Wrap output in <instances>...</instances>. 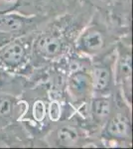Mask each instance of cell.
<instances>
[{"mask_svg": "<svg viewBox=\"0 0 133 149\" xmlns=\"http://www.w3.org/2000/svg\"><path fill=\"white\" fill-rule=\"evenodd\" d=\"M26 55L25 48L20 43H11L6 45L0 51V60L8 66H18L24 60Z\"/></svg>", "mask_w": 133, "mask_h": 149, "instance_id": "cell-1", "label": "cell"}, {"mask_svg": "<svg viewBox=\"0 0 133 149\" xmlns=\"http://www.w3.org/2000/svg\"><path fill=\"white\" fill-rule=\"evenodd\" d=\"M37 49L44 56L53 57L61 52L62 42L55 36H43L38 40Z\"/></svg>", "mask_w": 133, "mask_h": 149, "instance_id": "cell-2", "label": "cell"}, {"mask_svg": "<svg viewBox=\"0 0 133 149\" xmlns=\"http://www.w3.org/2000/svg\"><path fill=\"white\" fill-rule=\"evenodd\" d=\"M24 21L19 16L14 14H4L0 15V33L9 34L16 32L23 28Z\"/></svg>", "mask_w": 133, "mask_h": 149, "instance_id": "cell-3", "label": "cell"}, {"mask_svg": "<svg viewBox=\"0 0 133 149\" xmlns=\"http://www.w3.org/2000/svg\"><path fill=\"white\" fill-rule=\"evenodd\" d=\"M81 45L88 51H97L103 45L102 35L98 31H91L83 37Z\"/></svg>", "mask_w": 133, "mask_h": 149, "instance_id": "cell-4", "label": "cell"}, {"mask_svg": "<svg viewBox=\"0 0 133 149\" xmlns=\"http://www.w3.org/2000/svg\"><path fill=\"white\" fill-rule=\"evenodd\" d=\"M129 130L128 127V122L124 117L120 116H115L112 120L110 121L109 125H108V131L112 135L117 136V137H123L126 136Z\"/></svg>", "mask_w": 133, "mask_h": 149, "instance_id": "cell-5", "label": "cell"}, {"mask_svg": "<svg viewBox=\"0 0 133 149\" xmlns=\"http://www.w3.org/2000/svg\"><path fill=\"white\" fill-rule=\"evenodd\" d=\"M110 81L109 72L105 68H95L93 74V85L96 91H102L108 86Z\"/></svg>", "mask_w": 133, "mask_h": 149, "instance_id": "cell-6", "label": "cell"}, {"mask_svg": "<svg viewBox=\"0 0 133 149\" xmlns=\"http://www.w3.org/2000/svg\"><path fill=\"white\" fill-rule=\"evenodd\" d=\"M72 91L76 95H83L86 93L88 86V79L84 74L77 73L72 77L71 81H70Z\"/></svg>", "mask_w": 133, "mask_h": 149, "instance_id": "cell-7", "label": "cell"}, {"mask_svg": "<svg viewBox=\"0 0 133 149\" xmlns=\"http://www.w3.org/2000/svg\"><path fill=\"white\" fill-rule=\"evenodd\" d=\"M60 141L65 145H72L78 141L79 133L76 128L72 126H64L58 131Z\"/></svg>", "mask_w": 133, "mask_h": 149, "instance_id": "cell-8", "label": "cell"}, {"mask_svg": "<svg viewBox=\"0 0 133 149\" xmlns=\"http://www.w3.org/2000/svg\"><path fill=\"white\" fill-rule=\"evenodd\" d=\"M93 111L97 119H103L109 114L110 103L105 98H97L93 103Z\"/></svg>", "mask_w": 133, "mask_h": 149, "instance_id": "cell-9", "label": "cell"}, {"mask_svg": "<svg viewBox=\"0 0 133 149\" xmlns=\"http://www.w3.org/2000/svg\"><path fill=\"white\" fill-rule=\"evenodd\" d=\"M45 112H46V109H45V105L43 102L41 100H38L34 103V107H33V114H34V117L37 119L38 121H42L43 118L45 117Z\"/></svg>", "mask_w": 133, "mask_h": 149, "instance_id": "cell-10", "label": "cell"}, {"mask_svg": "<svg viewBox=\"0 0 133 149\" xmlns=\"http://www.w3.org/2000/svg\"><path fill=\"white\" fill-rule=\"evenodd\" d=\"M49 116L53 121H58L61 117V107L57 102H53L50 104Z\"/></svg>", "mask_w": 133, "mask_h": 149, "instance_id": "cell-11", "label": "cell"}, {"mask_svg": "<svg viewBox=\"0 0 133 149\" xmlns=\"http://www.w3.org/2000/svg\"><path fill=\"white\" fill-rule=\"evenodd\" d=\"M11 102L8 98L0 97V116H6L11 111Z\"/></svg>", "mask_w": 133, "mask_h": 149, "instance_id": "cell-12", "label": "cell"}, {"mask_svg": "<svg viewBox=\"0 0 133 149\" xmlns=\"http://www.w3.org/2000/svg\"><path fill=\"white\" fill-rule=\"evenodd\" d=\"M8 40H9V37H8V36L4 35V33H0V46L4 45Z\"/></svg>", "mask_w": 133, "mask_h": 149, "instance_id": "cell-13", "label": "cell"}]
</instances>
